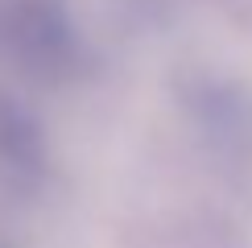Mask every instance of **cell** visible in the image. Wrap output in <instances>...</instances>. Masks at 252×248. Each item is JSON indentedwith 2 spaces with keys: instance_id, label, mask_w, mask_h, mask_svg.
<instances>
[{
  "instance_id": "1",
  "label": "cell",
  "mask_w": 252,
  "mask_h": 248,
  "mask_svg": "<svg viewBox=\"0 0 252 248\" xmlns=\"http://www.w3.org/2000/svg\"><path fill=\"white\" fill-rule=\"evenodd\" d=\"M0 46L21 62L54 66L70 54V21L62 0H0Z\"/></svg>"
}]
</instances>
